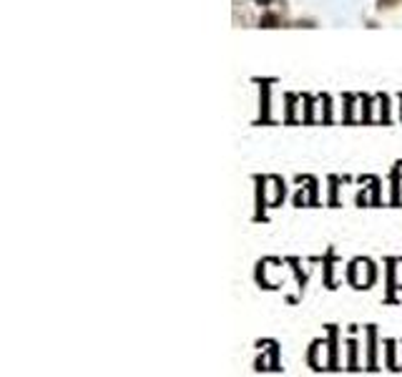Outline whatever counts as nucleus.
<instances>
[{
  "mask_svg": "<svg viewBox=\"0 0 402 377\" xmlns=\"http://www.w3.org/2000/svg\"><path fill=\"white\" fill-rule=\"evenodd\" d=\"M257 3H269V0H257Z\"/></svg>",
  "mask_w": 402,
  "mask_h": 377,
  "instance_id": "f257e3e1",
  "label": "nucleus"
}]
</instances>
